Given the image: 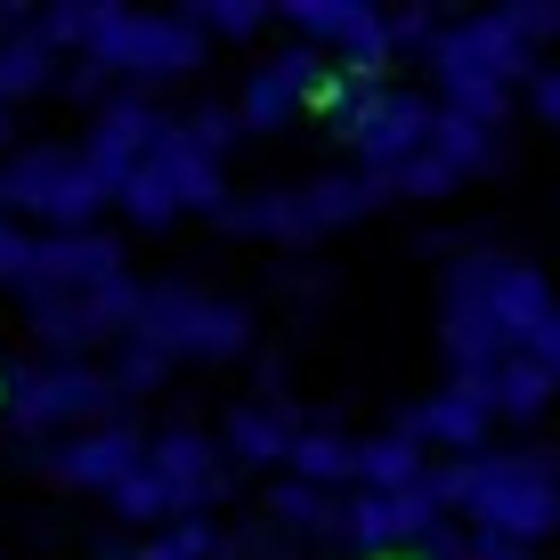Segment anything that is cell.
<instances>
[{
	"mask_svg": "<svg viewBox=\"0 0 560 560\" xmlns=\"http://www.w3.org/2000/svg\"><path fill=\"white\" fill-rule=\"evenodd\" d=\"M130 341L163 350L171 365H179V358L228 365V358L253 350V308H244V301H211V293H196V284H147Z\"/></svg>",
	"mask_w": 560,
	"mask_h": 560,
	"instance_id": "6da1fadb",
	"label": "cell"
},
{
	"mask_svg": "<svg viewBox=\"0 0 560 560\" xmlns=\"http://www.w3.org/2000/svg\"><path fill=\"white\" fill-rule=\"evenodd\" d=\"M0 187H9V220L33 211V220H49V236H82L114 203V187L90 171L82 147H25L16 163H0Z\"/></svg>",
	"mask_w": 560,
	"mask_h": 560,
	"instance_id": "7a4b0ae2",
	"label": "cell"
},
{
	"mask_svg": "<svg viewBox=\"0 0 560 560\" xmlns=\"http://www.w3.org/2000/svg\"><path fill=\"white\" fill-rule=\"evenodd\" d=\"M114 407H122V390H114V374L90 365V358H49V365H33V374H16V390H9L16 439L82 431V422H106Z\"/></svg>",
	"mask_w": 560,
	"mask_h": 560,
	"instance_id": "3957f363",
	"label": "cell"
},
{
	"mask_svg": "<svg viewBox=\"0 0 560 560\" xmlns=\"http://www.w3.org/2000/svg\"><path fill=\"white\" fill-rule=\"evenodd\" d=\"M488 268H495V253H463V260L447 268V301H439V341H447L455 382H488L495 365L512 358L504 325H495V308H488Z\"/></svg>",
	"mask_w": 560,
	"mask_h": 560,
	"instance_id": "277c9868",
	"label": "cell"
},
{
	"mask_svg": "<svg viewBox=\"0 0 560 560\" xmlns=\"http://www.w3.org/2000/svg\"><path fill=\"white\" fill-rule=\"evenodd\" d=\"M82 57H98V66L122 73V82H179V73L203 66V33L187 25V16H139V9H122L98 33V49H82Z\"/></svg>",
	"mask_w": 560,
	"mask_h": 560,
	"instance_id": "5b68a950",
	"label": "cell"
},
{
	"mask_svg": "<svg viewBox=\"0 0 560 560\" xmlns=\"http://www.w3.org/2000/svg\"><path fill=\"white\" fill-rule=\"evenodd\" d=\"M431 73H439V90H455V82H528L536 73V57L520 49V33L504 25V9H488V16H463V25H439V42H431Z\"/></svg>",
	"mask_w": 560,
	"mask_h": 560,
	"instance_id": "8992f818",
	"label": "cell"
},
{
	"mask_svg": "<svg viewBox=\"0 0 560 560\" xmlns=\"http://www.w3.org/2000/svg\"><path fill=\"white\" fill-rule=\"evenodd\" d=\"M284 25L301 33V42H325L341 49V73L365 90H382V73H390V16L365 9V0H301V9H284Z\"/></svg>",
	"mask_w": 560,
	"mask_h": 560,
	"instance_id": "52a82bcc",
	"label": "cell"
},
{
	"mask_svg": "<svg viewBox=\"0 0 560 560\" xmlns=\"http://www.w3.org/2000/svg\"><path fill=\"white\" fill-rule=\"evenodd\" d=\"M431 114H439L431 98H415V90H390V82H382V90H365V98L341 114L334 130L365 154V171H398V163H415V154L431 147Z\"/></svg>",
	"mask_w": 560,
	"mask_h": 560,
	"instance_id": "ba28073f",
	"label": "cell"
},
{
	"mask_svg": "<svg viewBox=\"0 0 560 560\" xmlns=\"http://www.w3.org/2000/svg\"><path fill=\"white\" fill-rule=\"evenodd\" d=\"M130 471H147V431H130V422L66 431V439H49V455H42V479L82 488V495H114Z\"/></svg>",
	"mask_w": 560,
	"mask_h": 560,
	"instance_id": "9c48e42d",
	"label": "cell"
},
{
	"mask_svg": "<svg viewBox=\"0 0 560 560\" xmlns=\"http://www.w3.org/2000/svg\"><path fill=\"white\" fill-rule=\"evenodd\" d=\"M171 130H179V114H163L154 98L122 90V98H106V106H98V122H90L82 154H90V171H98V179L114 187V196H122V179H130V171H139L147 154L171 139Z\"/></svg>",
	"mask_w": 560,
	"mask_h": 560,
	"instance_id": "30bf717a",
	"label": "cell"
},
{
	"mask_svg": "<svg viewBox=\"0 0 560 560\" xmlns=\"http://www.w3.org/2000/svg\"><path fill=\"white\" fill-rule=\"evenodd\" d=\"M334 82V57L325 49H284V57H268V66H253V82H244V98H236V122L244 130H284L301 106H317V90Z\"/></svg>",
	"mask_w": 560,
	"mask_h": 560,
	"instance_id": "8fae6325",
	"label": "cell"
},
{
	"mask_svg": "<svg viewBox=\"0 0 560 560\" xmlns=\"http://www.w3.org/2000/svg\"><path fill=\"white\" fill-rule=\"evenodd\" d=\"M439 512L431 504V488H407V495H374V488H358L350 504H341V545H358V552H415L422 545V528H439Z\"/></svg>",
	"mask_w": 560,
	"mask_h": 560,
	"instance_id": "7c38bea8",
	"label": "cell"
},
{
	"mask_svg": "<svg viewBox=\"0 0 560 560\" xmlns=\"http://www.w3.org/2000/svg\"><path fill=\"white\" fill-rule=\"evenodd\" d=\"M147 471L171 488L179 520H187V512H203V504H220V495H228V463H220V447H211V431H196V422H179V431L147 439Z\"/></svg>",
	"mask_w": 560,
	"mask_h": 560,
	"instance_id": "4fadbf2b",
	"label": "cell"
},
{
	"mask_svg": "<svg viewBox=\"0 0 560 560\" xmlns=\"http://www.w3.org/2000/svg\"><path fill=\"white\" fill-rule=\"evenodd\" d=\"M114 277H130L122 244L98 236V228H82V236H42V268H33L25 293H98V284H114Z\"/></svg>",
	"mask_w": 560,
	"mask_h": 560,
	"instance_id": "5bb4252c",
	"label": "cell"
},
{
	"mask_svg": "<svg viewBox=\"0 0 560 560\" xmlns=\"http://www.w3.org/2000/svg\"><path fill=\"white\" fill-rule=\"evenodd\" d=\"M488 422H495L488 390H479V382H447V390H439V398H422V407H415L407 422H398V431L422 439V447H447V455H479Z\"/></svg>",
	"mask_w": 560,
	"mask_h": 560,
	"instance_id": "9a60e30c",
	"label": "cell"
},
{
	"mask_svg": "<svg viewBox=\"0 0 560 560\" xmlns=\"http://www.w3.org/2000/svg\"><path fill=\"white\" fill-rule=\"evenodd\" d=\"M25 308H33V334L49 341V358H90L98 341H114V325L98 317L90 293H25Z\"/></svg>",
	"mask_w": 560,
	"mask_h": 560,
	"instance_id": "2e32d148",
	"label": "cell"
},
{
	"mask_svg": "<svg viewBox=\"0 0 560 560\" xmlns=\"http://www.w3.org/2000/svg\"><path fill=\"white\" fill-rule=\"evenodd\" d=\"M293 439H301V422L284 415V398H277V407H268V398H253V407L228 415L220 455H228V463H253V471H268V463H293Z\"/></svg>",
	"mask_w": 560,
	"mask_h": 560,
	"instance_id": "e0dca14e",
	"label": "cell"
},
{
	"mask_svg": "<svg viewBox=\"0 0 560 560\" xmlns=\"http://www.w3.org/2000/svg\"><path fill=\"white\" fill-rule=\"evenodd\" d=\"M374 203H390V187H382L374 171H334V179H308V187H301V211H308V228H317V236L365 220Z\"/></svg>",
	"mask_w": 560,
	"mask_h": 560,
	"instance_id": "ac0fdd59",
	"label": "cell"
},
{
	"mask_svg": "<svg viewBox=\"0 0 560 560\" xmlns=\"http://www.w3.org/2000/svg\"><path fill=\"white\" fill-rule=\"evenodd\" d=\"M431 479V447L407 431H382V439H358V488H374V495H407Z\"/></svg>",
	"mask_w": 560,
	"mask_h": 560,
	"instance_id": "d6986e66",
	"label": "cell"
},
{
	"mask_svg": "<svg viewBox=\"0 0 560 560\" xmlns=\"http://www.w3.org/2000/svg\"><path fill=\"white\" fill-rule=\"evenodd\" d=\"M147 163H154V171L171 179V196H179V211H211V220L228 211V179H220V163H211V154H196V147L179 139V130H171V139L154 147Z\"/></svg>",
	"mask_w": 560,
	"mask_h": 560,
	"instance_id": "ffe728a7",
	"label": "cell"
},
{
	"mask_svg": "<svg viewBox=\"0 0 560 560\" xmlns=\"http://www.w3.org/2000/svg\"><path fill=\"white\" fill-rule=\"evenodd\" d=\"M228 236H277V244H317V228H308L301 211V187H268V196H244L220 211Z\"/></svg>",
	"mask_w": 560,
	"mask_h": 560,
	"instance_id": "44dd1931",
	"label": "cell"
},
{
	"mask_svg": "<svg viewBox=\"0 0 560 560\" xmlns=\"http://www.w3.org/2000/svg\"><path fill=\"white\" fill-rule=\"evenodd\" d=\"M57 66H66V57L49 49V33H42V25H16L9 42H0V106L42 98V90L57 82Z\"/></svg>",
	"mask_w": 560,
	"mask_h": 560,
	"instance_id": "7402d4cb",
	"label": "cell"
},
{
	"mask_svg": "<svg viewBox=\"0 0 560 560\" xmlns=\"http://www.w3.org/2000/svg\"><path fill=\"white\" fill-rule=\"evenodd\" d=\"M284 471H293L301 488H325V495H334L341 479H358V439H350V431H325V422H301L293 463H284Z\"/></svg>",
	"mask_w": 560,
	"mask_h": 560,
	"instance_id": "603a6c76",
	"label": "cell"
},
{
	"mask_svg": "<svg viewBox=\"0 0 560 560\" xmlns=\"http://www.w3.org/2000/svg\"><path fill=\"white\" fill-rule=\"evenodd\" d=\"M479 390H488V407L504 415V422H536V415L552 407L560 382H552V365H536V358H520V350H512L488 382H479Z\"/></svg>",
	"mask_w": 560,
	"mask_h": 560,
	"instance_id": "cb8c5ba5",
	"label": "cell"
},
{
	"mask_svg": "<svg viewBox=\"0 0 560 560\" xmlns=\"http://www.w3.org/2000/svg\"><path fill=\"white\" fill-rule=\"evenodd\" d=\"M431 154L455 171V179H471V171H488V163H495V130H479L471 114L439 106V114H431Z\"/></svg>",
	"mask_w": 560,
	"mask_h": 560,
	"instance_id": "d4e9b609",
	"label": "cell"
},
{
	"mask_svg": "<svg viewBox=\"0 0 560 560\" xmlns=\"http://www.w3.org/2000/svg\"><path fill=\"white\" fill-rule=\"evenodd\" d=\"M268 520H277L284 536H341V504L325 488H301V479L268 488Z\"/></svg>",
	"mask_w": 560,
	"mask_h": 560,
	"instance_id": "484cf974",
	"label": "cell"
},
{
	"mask_svg": "<svg viewBox=\"0 0 560 560\" xmlns=\"http://www.w3.org/2000/svg\"><path fill=\"white\" fill-rule=\"evenodd\" d=\"M114 16H122L114 0H57V9L42 16V33H49V49L66 57V49H98V33L114 25Z\"/></svg>",
	"mask_w": 560,
	"mask_h": 560,
	"instance_id": "4316f807",
	"label": "cell"
},
{
	"mask_svg": "<svg viewBox=\"0 0 560 560\" xmlns=\"http://www.w3.org/2000/svg\"><path fill=\"white\" fill-rule=\"evenodd\" d=\"M139 560H228V545H220V528H211L203 512H187V520H171L163 536H147Z\"/></svg>",
	"mask_w": 560,
	"mask_h": 560,
	"instance_id": "83f0119b",
	"label": "cell"
},
{
	"mask_svg": "<svg viewBox=\"0 0 560 560\" xmlns=\"http://www.w3.org/2000/svg\"><path fill=\"white\" fill-rule=\"evenodd\" d=\"M114 203L130 211V228H171V220H179V196H171V179H163L154 163H139V171H130Z\"/></svg>",
	"mask_w": 560,
	"mask_h": 560,
	"instance_id": "f1b7e54d",
	"label": "cell"
},
{
	"mask_svg": "<svg viewBox=\"0 0 560 560\" xmlns=\"http://www.w3.org/2000/svg\"><path fill=\"white\" fill-rule=\"evenodd\" d=\"M179 16L203 33V42H211V33H220V42H253V33L268 25L260 0H196V9H179Z\"/></svg>",
	"mask_w": 560,
	"mask_h": 560,
	"instance_id": "f546056e",
	"label": "cell"
},
{
	"mask_svg": "<svg viewBox=\"0 0 560 560\" xmlns=\"http://www.w3.org/2000/svg\"><path fill=\"white\" fill-rule=\"evenodd\" d=\"M179 139L196 147V154H211V163H220L228 147L244 139V122H236V106H220V98H203L196 114H179Z\"/></svg>",
	"mask_w": 560,
	"mask_h": 560,
	"instance_id": "4dcf8cb0",
	"label": "cell"
},
{
	"mask_svg": "<svg viewBox=\"0 0 560 560\" xmlns=\"http://www.w3.org/2000/svg\"><path fill=\"white\" fill-rule=\"evenodd\" d=\"M374 179L390 187V196H415V203H431V196H455V187H463V179H455L447 163H439L431 147H422L415 163H398V171H374Z\"/></svg>",
	"mask_w": 560,
	"mask_h": 560,
	"instance_id": "1f68e13d",
	"label": "cell"
},
{
	"mask_svg": "<svg viewBox=\"0 0 560 560\" xmlns=\"http://www.w3.org/2000/svg\"><path fill=\"white\" fill-rule=\"evenodd\" d=\"M106 504L122 512V520H179V504H171V488H163V479H154V471H130L122 488L106 495Z\"/></svg>",
	"mask_w": 560,
	"mask_h": 560,
	"instance_id": "d6a6232c",
	"label": "cell"
},
{
	"mask_svg": "<svg viewBox=\"0 0 560 560\" xmlns=\"http://www.w3.org/2000/svg\"><path fill=\"white\" fill-rule=\"evenodd\" d=\"M106 374H114V390H163V382H171V358L163 350H147V341H122V358H114L106 365Z\"/></svg>",
	"mask_w": 560,
	"mask_h": 560,
	"instance_id": "836d02e7",
	"label": "cell"
},
{
	"mask_svg": "<svg viewBox=\"0 0 560 560\" xmlns=\"http://www.w3.org/2000/svg\"><path fill=\"white\" fill-rule=\"evenodd\" d=\"M33 268H42V236H25L16 220H0V284H9V293H25Z\"/></svg>",
	"mask_w": 560,
	"mask_h": 560,
	"instance_id": "e575fe53",
	"label": "cell"
},
{
	"mask_svg": "<svg viewBox=\"0 0 560 560\" xmlns=\"http://www.w3.org/2000/svg\"><path fill=\"white\" fill-rule=\"evenodd\" d=\"M504 25L520 33V49H536V42H552V33H560V9H552V0H512Z\"/></svg>",
	"mask_w": 560,
	"mask_h": 560,
	"instance_id": "d590c367",
	"label": "cell"
},
{
	"mask_svg": "<svg viewBox=\"0 0 560 560\" xmlns=\"http://www.w3.org/2000/svg\"><path fill=\"white\" fill-rule=\"evenodd\" d=\"M431 42H439V16L431 9H398L390 16V57L398 49H431Z\"/></svg>",
	"mask_w": 560,
	"mask_h": 560,
	"instance_id": "8d00e7d4",
	"label": "cell"
},
{
	"mask_svg": "<svg viewBox=\"0 0 560 560\" xmlns=\"http://www.w3.org/2000/svg\"><path fill=\"white\" fill-rule=\"evenodd\" d=\"M57 82H66V98H82V106H106V82H114V73L98 66V57H82V66H66Z\"/></svg>",
	"mask_w": 560,
	"mask_h": 560,
	"instance_id": "74e56055",
	"label": "cell"
},
{
	"mask_svg": "<svg viewBox=\"0 0 560 560\" xmlns=\"http://www.w3.org/2000/svg\"><path fill=\"white\" fill-rule=\"evenodd\" d=\"M528 106H536V122L560 130V66H536L528 73Z\"/></svg>",
	"mask_w": 560,
	"mask_h": 560,
	"instance_id": "f35d334b",
	"label": "cell"
},
{
	"mask_svg": "<svg viewBox=\"0 0 560 560\" xmlns=\"http://www.w3.org/2000/svg\"><path fill=\"white\" fill-rule=\"evenodd\" d=\"M16 25H25V9H16V0H0V42H9Z\"/></svg>",
	"mask_w": 560,
	"mask_h": 560,
	"instance_id": "ab89813d",
	"label": "cell"
},
{
	"mask_svg": "<svg viewBox=\"0 0 560 560\" xmlns=\"http://www.w3.org/2000/svg\"><path fill=\"white\" fill-rule=\"evenodd\" d=\"M9 139H16V130H9V106H0V147H9Z\"/></svg>",
	"mask_w": 560,
	"mask_h": 560,
	"instance_id": "60d3db41",
	"label": "cell"
},
{
	"mask_svg": "<svg viewBox=\"0 0 560 560\" xmlns=\"http://www.w3.org/2000/svg\"><path fill=\"white\" fill-rule=\"evenodd\" d=\"M0 220H9V187H0Z\"/></svg>",
	"mask_w": 560,
	"mask_h": 560,
	"instance_id": "b9f144b4",
	"label": "cell"
},
{
	"mask_svg": "<svg viewBox=\"0 0 560 560\" xmlns=\"http://www.w3.org/2000/svg\"><path fill=\"white\" fill-rule=\"evenodd\" d=\"M9 390H16V382H9V374H0V398H9Z\"/></svg>",
	"mask_w": 560,
	"mask_h": 560,
	"instance_id": "7bdbcfd3",
	"label": "cell"
},
{
	"mask_svg": "<svg viewBox=\"0 0 560 560\" xmlns=\"http://www.w3.org/2000/svg\"><path fill=\"white\" fill-rule=\"evenodd\" d=\"M382 560H407V552H382Z\"/></svg>",
	"mask_w": 560,
	"mask_h": 560,
	"instance_id": "ee69618b",
	"label": "cell"
}]
</instances>
